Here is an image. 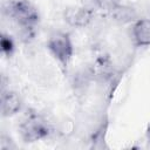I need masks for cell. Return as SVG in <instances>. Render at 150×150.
I'll return each mask as SVG.
<instances>
[{"label":"cell","instance_id":"6da1fadb","mask_svg":"<svg viewBox=\"0 0 150 150\" xmlns=\"http://www.w3.org/2000/svg\"><path fill=\"white\" fill-rule=\"evenodd\" d=\"M6 12L8 16L22 28H32L39 21V12L36 7L28 0L11 1L6 7Z\"/></svg>","mask_w":150,"mask_h":150},{"label":"cell","instance_id":"7a4b0ae2","mask_svg":"<svg viewBox=\"0 0 150 150\" xmlns=\"http://www.w3.org/2000/svg\"><path fill=\"white\" fill-rule=\"evenodd\" d=\"M20 134L25 142H36L49 134V127L40 116L30 115L21 123Z\"/></svg>","mask_w":150,"mask_h":150},{"label":"cell","instance_id":"3957f363","mask_svg":"<svg viewBox=\"0 0 150 150\" xmlns=\"http://www.w3.org/2000/svg\"><path fill=\"white\" fill-rule=\"evenodd\" d=\"M50 54L62 64L67 66L73 56V45L69 36L64 33H56L52 35L47 43Z\"/></svg>","mask_w":150,"mask_h":150},{"label":"cell","instance_id":"277c9868","mask_svg":"<svg viewBox=\"0 0 150 150\" xmlns=\"http://www.w3.org/2000/svg\"><path fill=\"white\" fill-rule=\"evenodd\" d=\"M64 18L71 26L83 27L91 21L93 11L87 7H74L66 12Z\"/></svg>","mask_w":150,"mask_h":150},{"label":"cell","instance_id":"5b68a950","mask_svg":"<svg viewBox=\"0 0 150 150\" xmlns=\"http://www.w3.org/2000/svg\"><path fill=\"white\" fill-rule=\"evenodd\" d=\"M21 98L20 96L11 90L2 91L1 94V112L4 116L15 115L21 109Z\"/></svg>","mask_w":150,"mask_h":150},{"label":"cell","instance_id":"8992f818","mask_svg":"<svg viewBox=\"0 0 150 150\" xmlns=\"http://www.w3.org/2000/svg\"><path fill=\"white\" fill-rule=\"evenodd\" d=\"M132 38L137 46H150V19H141L135 22Z\"/></svg>","mask_w":150,"mask_h":150},{"label":"cell","instance_id":"52a82bcc","mask_svg":"<svg viewBox=\"0 0 150 150\" xmlns=\"http://www.w3.org/2000/svg\"><path fill=\"white\" fill-rule=\"evenodd\" d=\"M115 18L120 21H129L132 20L134 18V11L131 8H127V7H120L118 9H116V14Z\"/></svg>","mask_w":150,"mask_h":150},{"label":"cell","instance_id":"ba28073f","mask_svg":"<svg viewBox=\"0 0 150 150\" xmlns=\"http://www.w3.org/2000/svg\"><path fill=\"white\" fill-rule=\"evenodd\" d=\"M13 41L9 36H6V35H2L1 36V50L4 54L6 55H9L12 52H13Z\"/></svg>","mask_w":150,"mask_h":150},{"label":"cell","instance_id":"9c48e42d","mask_svg":"<svg viewBox=\"0 0 150 150\" xmlns=\"http://www.w3.org/2000/svg\"><path fill=\"white\" fill-rule=\"evenodd\" d=\"M146 136H148V138L150 139V124H149L148 128H146Z\"/></svg>","mask_w":150,"mask_h":150}]
</instances>
